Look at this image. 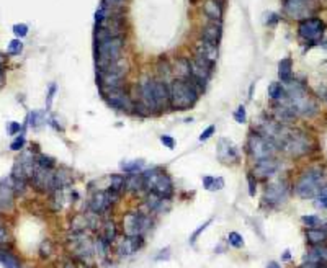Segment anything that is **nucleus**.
Instances as JSON below:
<instances>
[{
    "mask_svg": "<svg viewBox=\"0 0 327 268\" xmlns=\"http://www.w3.org/2000/svg\"><path fill=\"white\" fill-rule=\"evenodd\" d=\"M175 70L180 75V79H190V59H185V57L177 59Z\"/></svg>",
    "mask_w": 327,
    "mask_h": 268,
    "instance_id": "obj_31",
    "label": "nucleus"
},
{
    "mask_svg": "<svg viewBox=\"0 0 327 268\" xmlns=\"http://www.w3.org/2000/svg\"><path fill=\"white\" fill-rule=\"evenodd\" d=\"M316 208H321V209H327V195L324 193H319L316 196V201H314Z\"/></svg>",
    "mask_w": 327,
    "mask_h": 268,
    "instance_id": "obj_41",
    "label": "nucleus"
},
{
    "mask_svg": "<svg viewBox=\"0 0 327 268\" xmlns=\"http://www.w3.org/2000/svg\"><path fill=\"white\" fill-rule=\"evenodd\" d=\"M142 169H144V160H131V162H123L121 164V170L128 175L139 174Z\"/></svg>",
    "mask_w": 327,
    "mask_h": 268,
    "instance_id": "obj_32",
    "label": "nucleus"
},
{
    "mask_svg": "<svg viewBox=\"0 0 327 268\" xmlns=\"http://www.w3.org/2000/svg\"><path fill=\"white\" fill-rule=\"evenodd\" d=\"M322 179H324V174H322L321 169L306 170L304 174L300 177L298 183L295 185L298 196H301V198H304V200L316 198V196L321 193L322 185H324Z\"/></svg>",
    "mask_w": 327,
    "mask_h": 268,
    "instance_id": "obj_4",
    "label": "nucleus"
},
{
    "mask_svg": "<svg viewBox=\"0 0 327 268\" xmlns=\"http://www.w3.org/2000/svg\"><path fill=\"white\" fill-rule=\"evenodd\" d=\"M8 241H10V236H8L7 229L3 226H0V244H5Z\"/></svg>",
    "mask_w": 327,
    "mask_h": 268,
    "instance_id": "obj_50",
    "label": "nucleus"
},
{
    "mask_svg": "<svg viewBox=\"0 0 327 268\" xmlns=\"http://www.w3.org/2000/svg\"><path fill=\"white\" fill-rule=\"evenodd\" d=\"M307 262H316V263H324L327 262V246L326 244H319V246H312L311 252L306 255Z\"/></svg>",
    "mask_w": 327,
    "mask_h": 268,
    "instance_id": "obj_25",
    "label": "nucleus"
},
{
    "mask_svg": "<svg viewBox=\"0 0 327 268\" xmlns=\"http://www.w3.org/2000/svg\"><path fill=\"white\" fill-rule=\"evenodd\" d=\"M161 142L167 147V149H174V147H175V139L172 136H167V134L161 136Z\"/></svg>",
    "mask_w": 327,
    "mask_h": 268,
    "instance_id": "obj_45",
    "label": "nucleus"
},
{
    "mask_svg": "<svg viewBox=\"0 0 327 268\" xmlns=\"http://www.w3.org/2000/svg\"><path fill=\"white\" fill-rule=\"evenodd\" d=\"M247 151L251 159L254 162H258L263 159H272L277 152V146L265 136H262L260 133H252L247 139Z\"/></svg>",
    "mask_w": 327,
    "mask_h": 268,
    "instance_id": "obj_5",
    "label": "nucleus"
},
{
    "mask_svg": "<svg viewBox=\"0 0 327 268\" xmlns=\"http://www.w3.org/2000/svg\"><path fill=\"white\" fill-rule=\"evenodd\" d=\"M23 49V43L20 40H13L10 41V45H8V54H20Z\"/></svg>",
    "mask_w": 327,
    "mask_h": 268,
    "instance_id": "obj_39",
    "label": "nucleus"
},
{
    "mask_svg": "<svg viewBox=\"0 0 327 268\" xmlns=\"http://www.w3.org/2000/svg\"><path fill=\"white\" fill-rule=\"evenodd\" d=\"M22 129L20 123H10V126H8V133L10 134H17L18 131Z\"/></svg>",
    "mask_w": 327,
    "mask_h": 268,
    "instance_id": "obj_52",
    "label": "nucleus"
},
{
    "mask_svg": "<svg viewBox=\"0 0 327 268\" xmlns=\"http://www.w3.org/2000/svg\"><path fill=\"white\" fill-rule=\"evenodd\" d=\"M154 95H156V102L159 110L170 105V90L164 80H154Z\"/></svg>",
    "mask_w": 327,
    "mask_h": 268,
    "instance_id": "obj_19",
    "label": "nucleus"
},
{
    "mask_svg": "<svg viewBox=\"0 0 327 268\" xmlns=\"http://www.w3.org/2000/svg\"><path fill=\"white\" fill-rule=\"evenodd\" d=\"M117 236H118V229H117V224H115L113 221H105L103 224V234L102 237L107 241L110 246L117 241Z\"/></svg>",
    "mask_w": 327,
    "mask_h": 268,
    "instance_id": "obj_29",
    "label": "nucleus"
},
{
    "mask_svg": "<svg viewBox=\"0 0 327 268\" xmlns=\"http://www.w3.org/2000/svg\"><path fill=\"white\" fill-rule=\"evenodd\" d=\"M218 157L221 162L229 164V162L239 160V152L234 147L233 142L229 139H226V137H223V139H219V142H218Z\"/></svg>",
    "mask_w": 327,
    "mask_h": 268,
    "instance_id": "obj_16",
    "label": "nucleus"
},
{
    "mask_svg": "<svg viewBox=\"0 0 327 268\" xmlns=\"http://www.w3.org/2000/svg\"><path fill=\"white\" fill-rule=\"evenodd\" d=\"M169 200L162 198V196H159L156 193H152V191H147L146 195V206L149 211H154V213H162L165 211V209H169Z\"/></svg>",
    "mask_w": 327,
    "mask_h": 268,
    "instance_id": "obj_21",
    "label": "nucleus"
},
{
    "mask_svg": "<svg viewBox=\"0 0 327 268\" xmlns=\"http://www.w3.org/2000/svg\"><path fill=\"white\" fill-rule=\"evenodd\" d=\"M56 90H57V85H56V84H51V87H49V93H47V102H46V107H47V108L51 107V103H52V98H54Z\"/></svg>",
    "mask_w": 327,
    "mask_h": 268,
    "instance_id": "obj_48",
    "label": "nucleus"
},
{
    "mask_svg": "<svg viewBox=\"0 0 327 268\" xmlns=\"http://www.w3.org/2000/svg\"><path fill=\"white\" fill-rule=\"evenodd\" d=\"M103 97L107 100V103L115 110H119V112H131V108H134V105L129 98V95L126 93V90L121 89H112V90H105Z\"/></svg>",
    "mask_w": 327,
    "mask_h": 268,
    "instance_id": "obj_11",
    "label": "nucleus"
},
{
    "mask_svg": "<svg viewBox=\"0 0 327 268\" xmlns=\"http://www.w3.org/2000/svg\"><path fill=\"white\" fill-rule=\"evenodd\" d=\"M124 190L129 191V193H133V195H138V193H141L142 190H146V186H144V177H142L141 172H139V174H131V175L126 177Z\"/></svg>",
    "mask_w": 327,
    "mask_h": 268,
    "instance_id": "obj_22",
    "label": "nucleus"
},
{
    "mask_svg": "<svg viewBox=\"0 0 327 268\" xmlns=\"http://www.w3.org/2000/svg\"><path fill=\"white\" fill-rule=\"evenodd\" d=\"M265 17H267V18H265V23H267V25H275V23H277L278 20H280V18H278V17L275 15V13H267Z\"/></svg>",
    "mask_w": 327,
    "mask_h": 268,
    "instance_id": "obj_51",
    "label": "nucleus"
},
{
    "mask_svg": "<svg viewBox=\"0 0 327 268\" xmlns=\"http://www.w3.org/2000/svg\"><path fill=\"white\" fill-rule=\"evenodd\" d=\"M234 119H235V121H237V123H240V124L247 121V112H245V107H244V105H240V107H237V110H235V112H234Z\"/></svg>",
    "mask_w": 327,
    "mask_h": 268,
    "instance_id": "obj_38",
    "label": "nucleus"
},
{
    "mask_svg": "<svg viewBox=\"0 0 327 268\" xmlns=\"http://www.w3.org/2000/svg\"><path fill=\"white\" fill-rule=\"evenodd\" d=\"M226 186V181L223 177H214V185H213V191H219Z\"/></svg>",
    "mask_w": 327,
    "mask_h": 268,
    "instance_id": "obj_47",
    "label": "nucleus"
},
{
    "mask_svg": "<svg viewBox=\"0 0 327 268\" xmlns=\"http://www.w3.org/2000/svg\"><path fill=\"white\" fill-rule=\"evenodd\" d=\"M3 61H5V57H3L2 54H0V66H2V64H3Z\"/></svg>",
    "mask_w": 327,
    "mask_h": 268,
    "instance_id": "obj_57",
    "label": "nucleus"
},
{
    "mask_svg": "<svg viewBox=\"0 0 327 268\" xmlns=\"http://www.w3.org/2000/svg\"><path fill=\"white\" fill-rule=\"evenodd\" d=\"M13 33H15V36L18 38H25L28 35V26L25 23H18V25L13 26Z\"/></svg>",
    "mask_w": 327,
    "mask_h": 268,
    "instance_id": "obj_40",
    "label": "nucleus"
},
{
    "mask_svg": "<svg viewBox=\"0 0 327 268\" xmlns=\"http://www.w3.org/2000/svg\"><path fill=\"white\" fill-rule=\"evenodd\" d=\"M38 165H41V167H45V169H49V170H52L56 167V162H54V159L52 157H47V156H45V154H41L40 157H38Z\"/></svg>",
    "mask_w": 327,
    "mask_h": 268,
    "instance_id": "obj_36",
    "label": "nucleus"
},
{
    "mask_svg": "<svg viewBox=\"0 0 327 268\" xmlns=\"http://www.w3.org/2000/svg\"><path fill=\"white\" fill-rule=\"evenodd\" d=\"M169 90H170V107L175 110H180V112L190 110L198 102L200 90L188 79H175L169 85Z\"/></svg>",
    "mask_w": 327,
    "mask_h": 268,
    "instance_id": "obj_1",
    "label": "nucleus"
},
{
    "mask_svg": "<svg viewBox=\"0 0 327 268\" xmlns=\"http://www.w3.org/2000/svg\"><path fill=\"white\" fill-rule=\"evenodd\" d=\"M285 93H286V90L281 84L273 82V84L268 85V97H270L272 100H283L285 98Z\"/></svg>",
    "mask_w": 327,
    "mask_h": 268,
    "instance_id": "obj_33",
    "label": "nucleus"
},
{
    "mask_svg": "<svg viewBox=\"0 0 327 268\" xmlns=\"http://www.w3.org/2000/svg\"><path fill=\"white\" fill-rule=\"evenodd\" d=\"M290 258H291L290 250H285V253H283V257H281V260H290Z\"/></svg>",
    "mask_w": 327,
    "mask_h": 268,
    "instance_id": "obj_54",
    "label": "nucleus"
},
{
    "mask_svg": "<svg viewBox=\"0 0 327 268\" xmlns=\"http://www.w3.org/2000/svg\"><path fill=\"white\" fill-rule=\"evenodd\" d=\"M300 268H327L324 263H316V262H304Z\"/></svg>",
    "mask_w": 327,
    "mask_h": 268,
    "instance_id": "obj_49",
    "label": "nucleus"
},
{
    "mask_svg": "<svg viewBox=\"0 0 327 268\" xmlns=\"http://www.w3.org/2000/svg\"><path fill=\"white\" fill-rule=\"evenodd\" d=\"M110 206H112V201H110V196L107 193V190L93 193V196L89 201V209L93 214H97V216H98V214L107 213L110 209Z\"/></svg>",
    "mask_w": 327,
    "mask_h": 268,
    "instance_id": "obj_15",
    "label": "nucleus"
},
{
    "mask_svg": "<svg viewBox=\"0 0 327 268\" xmlns=\"http://www.w3.org/2000/svg\"><path fill=\"white\" fill-rule=\"evenodd\" d=\"M214 131H216V126H214V124H211V126H208L203 133L200 134V141H201V142H203V141H208L210 137L214 134Z\"/></svg>",
    "mask_w": 327,
    "mask_h": 268,
    "instance_id": "obj_43",
    "label": "nucleus"
},
{
    "mask_svg": "<svg viewBox=\"0 0 327 268\" xmlns=\"http://www.w3.org/2000/svg\"><path fill=\"white\" fill-rule=\"evenodd\" d=\"M306 241L311 246H319V244H324L327 241V232L321 227H311L306 231Z\"/></svg>",
    "mask_w": 327,
    "mask_h": 268,
    "instance_id": "obj_26",
    "label": "nucleus"
},
{
    "mask_svg": "<svg viewBox=\"0 0 327 268\" xmlns=\"http://www.w3.org/2000/svg\"><path fill=\"white\" fill-rule=\"evenodd\" d=\"M278 169H280V164L273 159H263V160H258L256 162V167H254V177L256 179H260V180H267V179H272L273 175H277Z\"/></svg>",
    "mask_w": 327,
    "mask_h": 268,
    "instance_id": "obj_14",
    "label": "nucleus"
},
{
    "mask_svg": "<svg viewBox=\"0 0 327 268\" xmlns=\"http://www.w3.org/2000/svg\"><path fill=\"white\" fill-rule=\"evenodd\" d=\"M93 247H95V253L102 258V260H107V257H108V253H110V244L105 241V239L100 236V237H97V241L93 242Z\"/></svg>",
    "mask_w": 327,
    "mask_h": 268,
    "instance_id": "obj_30",
    "label": "nucleus"
},
{
    "mask_svg": "<svg viewBox=\"0 0 327 268\" xmlns=\"http://www.w3.org/2000/svg\"><path fill=\"white\" fill-rule=\"evenodd\" d=\"M124 46V36H108L100 41H95V54H97V67L98 70L108 69L115 62L119 61Z\"/></svg>",
    "mask_w": 327,
    "mask_h": 268,
    "instance_id": "obj_2",
    "label": "nucleus"
},
{
    "mask_svg": "<svg viewBox=\"0 0 327 268\" xmlns=\"http://www.w3.org/2000/svg\"><path fill=\"white\" fill-rule=\"evenodd\" d=\"M291 67H293V62L291 59H281L278 62V77H280L281 82L288 84L291 80Z\"/></svg>",
    "mask_w": 327,
    "mask_h": 268,
    "instance_id": "obj_27",
    "label": "nucleus"
},
{
    "mask_svg": "<svg viewBox=\"0 0 327 268\" xmlns=\"http://www.w3.org/2000/svg\"><path fill=\"white\" fill-rule=\"evenodd\" d=\"M283 8H285V13L291 18H306L311 17L312 10V3L309 0H283Z\"/></svg>",
    "mask_w": 327,
    "mask_h": 268,
    "instance_id": "obj_13",
    "label": "nucleus"
},
{
    "mask_svg": "<svg viewBox=\"0 0 327 268\" xmlns=\"http://www.w3.org/2000/svg\"><path fill=\"white\" fill-rule=\"evenodd\" d=\"M151 226V218L141 211H129L123 218V231L126 236H142Z\"/></svg>",
    "mask_w": 327,
    "mask_h": 268,
    "instance_id": "obj_7",
    "label": "nucleus"
},
{
    "mask_svg": "<svg viewBox=\"0 0 327 268\" xmlns=\"http://www.w3.org/2000/svg\"><path fill=\"white\" fill-rule=\"evenodd\" d=\"M298 114L295 113V110H293L290 105L281 102L280 105H277L275 107V118L278 123H291L293 119H295Z\"/></svg>",
    "mask_w": 327,
    "mask_h": 268,
    "instance_id": "obj_23",
    "label": "nucleus"
},
{
    "mask_svg": "<svg viewBox=\"0 0 327 268\" xmlns=\"http://www.w3.org/2000/svg\"><path fill=\"white\" fill-rule=\"evenodd\" d=\"M203 12L211 22H219L221 17H223V7H221V3L216 2V0H208V2H205Z\"/></svg>",
    "mask_w": 327,
    "mask_h": 268,
    "instance_id": "obj_24",
    "label": "nucleus"
},
{
    "mask_svg": "<svg viewBox=\"0 0 327 268\" xmlns=\"http://www.w3.org/2000/svg\"><path fill=\"white\" fill-rule=\"evenodd\" d=\"M324 47H326V49H327V43H324Z\"/></svg>",
    "mask_w": 327,
    "mask_h": 268,
    "instance_id": "obj_59",
    "label": "nucleus"
},
{
    "mask_svg": "<svg viewBox=\"0 0 327 268\" xmlns=\"http://www.w3.org/2000/svg\"><path fill=\"white\" fill-rule=\"evenodd\" d=\"M144 246V237L142 236H126L119 242V253L121 255H133L139 248Z\"/></svg>",
    "mask_w": 327,
    "mask_h": 268,
    "instance_id": "obj_17",
    "label": "nucleus"
},
{
    "mask_svg": "<svg viewBox=\"0 0 327 268\" xmlns=\"http://www.w3.org/2000/svg\"><path fill=\"white\" fill-rule=\"evenodd\" d=\"M326 98H327V93H326Z\"/></svg>",
    "mask_w": 327,
    "mask_h": 268,
    "instance_id": "obj_60",
    "label": "nucleus"
},
{
    "mask_svg": "<svg viewBox=\"0 0 327 268\" xmlns=\"http://www.w3.org/2000/svg\"><path fill=\"white\" fill-rule=\"evenodd\" d=\"M161 252H162V253H161V255H157V260H162V258L169 260V258H170V253H169V252H170V248L167 247V248H164V250H161Z\"/></svg>",
    "mask_w": 327,
    "mask_h": 268,
    "instance_id": "obj_53",
    "label": "nucleus"
},
{
    "mask_svg": "<svg viewBox=\"0 0 327 268\" xmlns=\"http://www.w3.org/2000/svg\"><path fill=\"white\" fill-rule=\"evenodd\" d=\"M144 177V186H146L147 191H152L159 196L165 200H170L172 195H174V181L165 172H162L161 169H151L142 172Z\"/></svg>",
    "mask_w": 327,
    "mask_h": 268,
    "instance_id": "obj_3",
    "label": "nucleus"
},
{
    "mask_svg": "<svg viewBox=\"0 0 327 268\" xmlns=\"http://www.w3.org/2000/svg\"><path fill=\"white\" fill-rule=\"evenodd\" d=\"M267 268H281V265H280V263H277V262H270Z\"/></svg>",
    "mask_w": 327,
    "mask_h": 268,
    "instance_id": "obj_55",
    "label": "nucleus"
},
{
    "mask_svg": "<svg viewBox=\"0 0 327 268\" xmlns=\"http://www.w3.org/2000/svg\"><path fill=\"white\" fill-rule=\"evenodd\" d=\"M23 146H25V136L22 134V136H18L17 139L10 144V149H12V151H22Z\"/></svg>",
    "mask_w": 327,
    "mask_h": 268,
    "instance_id": "obj_44",
    "label": "nucleus"
},
{
    "mask_svg": "<svg viewBox=\"0 0 327 268\" xmlns=\"http://www.w3.org/2000/svg\"><path fill=\"white\" fill-rule=\"evenodd\" d=\"M324 23H322L319 18H306L300 23L298 26V31H300V36L303 40L316 43L319 41L322 35H324Z\"/></svg>",
    "mask_w": 327,
    "mask_h": 268,
    "instance_id": "obj_12",
    "label": "nucleus"
},
{
    "mask_svg": "<svg viewBox=\"0 0 327 268\" xmlns=\"http://www.w3.org/2000/svg\"><path fill=\"white\" fill-rule=\"evenodd\" d=\"M0 263L3 268H22V262L12 252L7 250H0Z\"/></svg>",
    "mask_w": 327,
    "mask_h": 268,
    "instance_id": "obj_28",
    "label": "nucleus"
},
{
    "mask_svg": "<svg viewBox=\"0 0 327 268\" xmlns=\"http://www.w3.org/2000/svg\"><path fill=\"white\" fill-rule=\"evenodd\" d=\"M139 95H141V105H139V114L146 116L154 112H157V102L154 95V80H142L139 85Z\"/></svg>",
    "mask_w": 327,
    "mask_h": 268,
    "instance_id": "obj_8",
    "label": "nucleus"
},
{
    "mask_svg": "<svg viewBox=\"0 0 327 268\" xmlns=\"http://www.w3.org/2000/svg\"><path fill=\"white\" fill-rule=\"evenodd\" d=\"M301 221L306 224V227H307V229H311V227H321V224H322V219H321L319 216H316V214H309V216H303V218H301Z\"/></svg>",
    "mask_w": 327,
    "mask_h": 268,
    "instance_id": "obj_35",
    "label": "nucleus"
},
{
    "mask_svg": "<svg viewBox=\"0 0 327 268\" xmlns=\"http://www.w3.org/2000/svg\"><path fill=\"white\" fill-rule=\"evenodd\" d=\"M31 183L41 193H51V191L56 190V174H52V170L49 169L38 165L36 162V169L35 174H33Z\"/></svg>",
    "mask_w": 327,
    "mask_h": 268,
    "instance_id": "obj_9",
    "label": "nucleus"
},
{
    "mask_svg": "<svg viewBox=\"0 0 327 268\" xmlns=\"http://www.w3.org/2000/svg\"><path fill=\"white\" fill-rule=\"evenodd\" d=\"M66 268H74V265L72 263H66Z\"/></svg>",
    "mask_w": 327,
    "mask_h": 268,
    "instance_id": "obj_58",
    "label": "nucleus"
},
{
    "mask_svg": "<svg viewBox=\"0 0 327 268\" xmlns=\"http://www.w3.org/2000/svg\"><path fill=\"white\" fill-rule=\"evenodd\" d=\"M321 193L327 195V183H326V185H322V190H321Z\"/></svg>",
    "mask_w": 327,
    "mask_h": 268,
    "instance_id": "obj_56",
    "label": "nucleus"
},
{
    "mask_svg": "<svg viewBox=\"0 0 327 268\" xmlns=\"http://www.w3.org/2000/svg\"><path fill=\"white\" fill-rule=\"evenodd\" d=\"M247 183H249V195H251V196H256V191H257V181H256V177L249 174V175H247Z\"/></svg>",
    "mask_w": 327,
    "mask_h": 268,
    "instance_id": "obj_42",
    "label": "nucleus"
},
{
    "mask_svg": "<svg viewBox=\"0 0 327 268\" xmlns=\"http://www.w3.org/2000/svg\"><path fill=\"white\" fill-rule=\"evenodd\" d=\"M211 223H213V219H208V221L201 224V226H200L198 229H196V231H195L193 234H191V236H190V246H195V242H196V239L200 237V234H203V232L206 231V227H208Z\"/></svg>",
    "mask_w": 327,
    "mask_h": 268,
    "instance_id": "obj_37",
    "label": "nucleus"
},
{
    "mask_svg": "<svg viewBox=\"0 0 327 268\" xmlns=\"http://www.w3.org/2000/svg\"><path fill=\"white\" fill-rule=\"evenodd\" d=\"M195 54L205 57L206 61H210V62H213L214 64L216 59H218V46L213 45V43H210V41L200 40L195 46Z\"/></svg>",
    "mask_w": 327,
    "mask_h": 268,
    "instance_id": "obj_20",
    "label": "nucleus"
},
{
    "mask_svg": "<svg viewBox=\"0 0 327 268\" xmlns=\"http://www.w3.org/2000/svg\"><path fill=\"white\" fill-rule=\"evenodd\" d=\"M213 185H214V177H211V175L203 177V186H205V190L213 191Z\"/></svg>",
    "mask_w": 327,
    "mask_h": 268,
    "instance_id": "obj_46",
    "label": "nucleus"
},
{
    "mask_svg": "<svg viewBox=\"0 0 327 268\" xmlns=\"http://www.w3.org/2000/svg\"><path fill=\"white\" fill-rule=\"evenodd\" d=\"M228 244L234 248H242L244 247V239L239 232H229L228 234Z\"/></svg>",
    "mask_w": 327,
    "mask_h": 268,
    "instance_id": "obj_34",
    "label": "nucleus"
},
{
    "mask_svg": "<svg viewBox=\"0 0 327 268\" xmlns=\"http://www.w3.org/2000/svg\"><path fill=\"white\" fill-rule=\"evenodd\" d=\"M221 36H223V28H221L219 22L206 23V25L203 26V30H201V40L213 43V45H216V46L219 45Z\"/></svg>",
    "mask_w": 327,
    "mask_h": 268,
    "instance_id": "obj_18",
    "label": "nucleus"
},
{
    "mask_svg": "<svg viewBox=\"0 0 327 268\" xmlns=\"http://www.w3.org/2000/svg\"><path fill=\"white\" fill-rule=\"evenodd\" d=\"M288 193H290V186L285 180H277L273 183L267 185L265 195H263V200L265 203H268L270 206H280L288 200Z\"/></svg>",
    "mask_w": 327,
    "mask_h": 268,
    "instance_id": "obj_10",
    "label": "nucleus"
},
{
    "mask_svg": "<svg viewBox=\"0 0 327 268\" xmlns=\"http://www.w3.org/2000/svg\"><path fill=\"white\" fill-rule=\"evenodd\" d=\"M67 244H69L70 252L74 253V257L77 260H80L82 263L92 262L95 247H93V242L84 234V231H75L72 236H69V239H67Z\"/></svg>",
    "mask_w": 327,
    "mask_h": 268,
    "instance_id": "obj_6",
    "label": "nucleus"
}]
</instances>
